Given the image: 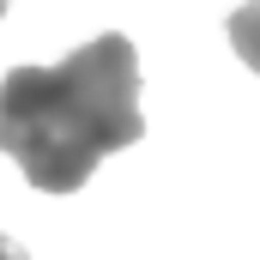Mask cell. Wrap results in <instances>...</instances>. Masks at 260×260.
I'll return each instance as SVG.
<instances>
[{
    "instance_id": "obj_3",
    "label": "cell",
    "mask_w": 260,
    "mask_h": 260,
    "mask_svg": "<svg viewBox=\"0 0 260 260\" xmlns=\"http://www.w3.org/2000/svg\"><path fill=\"white\" fill-rule=\"evenodd\" d=\"M0 260H30V254H24V248H18L12 236H0Z\"/></svg>"
},
{
    "instance_id": "obj_1",
    "label": "cell",
    "mask_w": 260,
    "mask_h": 260,
    "mask_svg": "<svg viewBox=\"0 0 260 260\" xmlns=\"http://www.w3.org/2000/svg\"><path fill=\"white\" fill-rule=\"evenodd\" d=\"M139 139V49L121 30H103L55 67H12L0 79V151L37 194H79L109 151Z\"/></svg>"
},
{
    "instance_id": "obj_2",
    "label": "cell",
    "mask_w": 260,
    "mask_h": 260,
    "mask_svg": "<svg viewBox=\"0 0 260 260\" xmlns=\"http://www.w3.org/2000/svg\"><path fill=\"white\" fill-rule=\"evenodd\" d=\"M230 49L248 61V73H260V0H248V6H236L230 12Z\"/></svg>"
},
{
    "instance_id": "obj_4",
    "label": "cell",
    "mask_w": 260,
    "mask_h": 260,
    "mask_svg": "<svg viewBox=\"0 0 260 260\" xmlns=\"http://www.w3.org/2000/svg\"><path fill=\"white\" fill-rule=\"evenodd\" d=\"M6 6H12V0H0V18H6Z\"/></svg>"
}]
</instances>
